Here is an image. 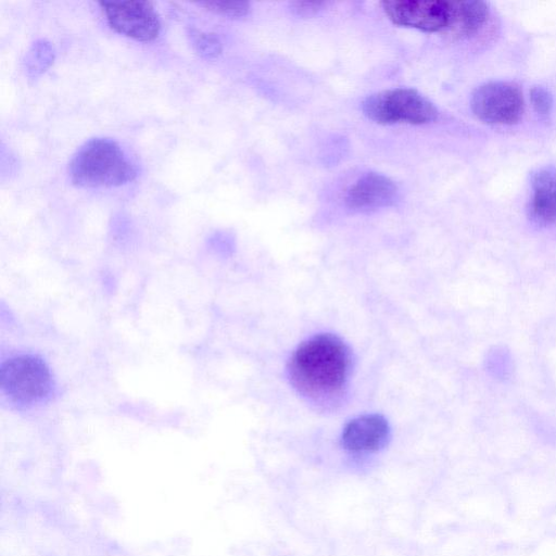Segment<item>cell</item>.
<instances>
[{"label":"cell","instance_id":"6da1fadb","mask_svg":"<svg viewBox=\"0 0 556 556\" xmlns=\"http://www.w3.org/2000/svg\"><path fill=\"white\" fill-rule=\"evenodd\" d=\"M351 353L337 336L316 334L302 342L289 365L290 378L300 393L315 402L336 399L351 370Z\"/></svg>","mask_w":556,"mask_h":556},{"label":"cell","instance_id":"7a4b0ae2","mask_svg":"<svg viewBox=\"0 0 556 556\" xmlns=\"http://www.w3.org/2000/svg\"><path fill=\"white\" fill-rule=\"evenodd\" d=\"M68 175L77 187L106 188L134 180L137 169L116 141L92 138L73 155L68 164Z\"/></svg>","mask_w":556,"mask_h":556},{"label":"cell","instance_id":"3957f363","mask_svg":"<svg viewBox=\"0 0 556 556\" xmlns=\"http://www.w3.org/2000/svg\"><path fill=\"white\" fill-rule=\"evenodd\" d=\"M2 393L20 407L46 402L54 391V379L48 365L33 354H17L2 362Z\"/></svg>","mask_w":556,"mask_h":556},{"label":"cell","instance_id":"277c9868","mask_svg":"<svg viewBox=\"0 0 556 556\" xmlns=\"http://www.w3.org/2000/svg\"><path fill=\"white\" fill-rule=\"evenodd\" d=\"M364 114L372 122L391 125H422L438 116L435 106L412 88H394L368 96L362 103Z\"/></svg>","mask_w":556,"mask_h":556},{"label":"cell","instance_id":"5b68a950","mask_svg":"<svg viewBox=\"0 0 556 556\" xmlns=\"http://www.w3.org/2000/svg\"><path fill=\"white\" fill-rule=\"evenodd\" d=\"M475 115L489 124L511 125L523 113V97L520 88L507 81H491L478 87L471 97Z\"/></svg>","mask_w":556,"mask_h":556},{"label":"cell","instance_id":"8992f818","mask_svg":"<svg viewBox=\"0 0 556 556\" xmlns=\"http://www.w3.org/2000/svg\"><path fill=\"white\" fill-rule=\"evenodd\" d=\"M110 27L116 33L141 42L156 39L161 22L153 4L142 0L99 2Z\"/></svg>","mask_w":556,"mask_h":556},{"label":"cell","instance_id":"52a82bcc","mask_svg":"<svg viewBox=\"0 0 556 556\" xmlns=\"http://www.w3.org/2000/svg\"><path fill=\"white\" fill-rule=\"evenodd\" d=\"M386 15L401 26L425 31L448 29L452 20V2L442 0H384Z\"/></svg>","mask_w":556,"mask_h":556},{"label":"cell","instance_id":"ba28073f","mask_svg":"<svg viewBox=\"0 0 556 556\" xmlns=\"http://www.w3.org/2000/svg\"><path fill=\"white\" fill-rule=\"evenodd\" d=\"M397 197L396 185L379 173H366L346 191L344 202L356 212H368L394 203Z\"/></svg>","mask_w":556,"mask_h":556},{"label":"cell","instance_id":"9c48e42d","mask_svg":"<svg viewBox=\"0 0 556 556\" xmlns=\"http://www.w3.org/2000/svg\"><path fill=\"white\" fill-rule=\"evenodd\" d=\"M389 434V425L382 416L362 415L345 425L341 442L343 447L350 452H375L386 445Z\"/></svg>","mask_w":556,"mask_h":556},{"label":"cell","instance_id":"30bf717a","mask_svg":"<svg viewBox=\"0 0 556 556\" xmlns=\"http://www.w3.org/2000/svg\"><path fill=\"white\" fill-rule=\"evenodd\" d=\"M531 217L543 225L556 223V167L547 166L532 174Z\"/></svg>","mask_w":556,"mask_h":556},{"label":"cell","instance_id":"8fae6325","mask_svg":"<svg viewBox=\"0 0 556 556\" xmlns=\"http://www.w3.org/2000/svg\"><path fill=\"white\" fill-rule=\"evenodd\" d=\"M488 4L483 1L467 0L452 2V20L448 31L457 37L476 33L486 21Z\"/></svg>","mask_w":556,"mask_h":556},{"label":"cell","instance_id":"7c38bea8","mask_svg":"<svg viewBox=\"0 0 556 556\" xmlns=\"http://www.w3.org/2000/svg\"><path fill=\"white\" fill-rule=\"evenodd\" d=\"M53 60L54 50L51 43L45 39L35 41L26 52L24 60L27 76L38 77L51 66Z\"/></svg>","mask_w":556,"mask_h":556},{"label":"cell","instance_id":"4fadbf2b","mask_svg":"<svg viewBox=\"0 0 556 556\" xmlns=\"http://www.w3.org/2000/svg\"><path fill=\"white\" fill-rule=\"evenodd\" d=\"M190 38L195 51L204 59H215L222 52V42L215 34L192 29Z\"/></svg>","mask_w":556,"mask_h":556},{"label":"cell","instance_id":"5bb4252c","mask_svg":"<svg viewBox=\"0 0 556 556\" xmlns=\"http://www.w3.org/2000/svg\"><path fill=\"white\" fill-rule=\"evenodd\" d=\"M198 4L210 12L232 18L243 17L251 10L250 3L245 1H206Z\"/></svg>","mask_w":556,"mask_h":556},{"label":"cell","instance_id":"9a60e30c","mask_svg":"<svg viewBox=\"0 0 556 556\" xmlns=\"http://www.w3.org/2000/svg\"><path fill=\"white\" fill-rule=\"evenodd\" d=\"M530 99L536 113L546 116L551 113L553 108V98L551 92L541 86H535L531 89Z\"/></svg>","mask_w":556,"mask_h":556},{"label":"cell","instance_id":"2e32d148","mask_svg":"<svg viewBox=\"0 0 556 556\" xmlns=\"http://www.w3.org/2000/svg\"><path fill=\"white\" fill-rule=\"evenodd\" d=\"M292 10L299 15H312L323 7L321 2L295 1L291 3Z\"/></svg>","mask_w":556,"mask_h":556}]
</instances>
